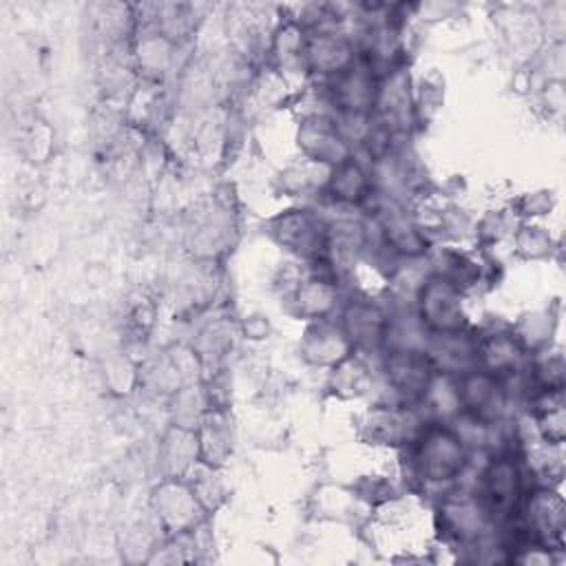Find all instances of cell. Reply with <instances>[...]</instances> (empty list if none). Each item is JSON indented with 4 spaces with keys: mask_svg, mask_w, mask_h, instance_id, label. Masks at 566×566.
Masks as SVG:
<instances>
[{
    "mask_svg": "<svg viewBox=\"0 0 566 566\" xmlns=\"http://www.w3.org/2000/svg\"><path fill=\"white\" fill-rule=\"evenodd\" d=\"M416 464L424 480L444 482L455 478L464 467L462 440L444 427H433L424 431L418 438Z\"/></svg>",
    "mask_w": 566,
    "mask_h": 566,
    "instance_id": "obj_1",
    "label": "cell"
},
{
    "mask_svg": "<svg viewBox=\"0 0 566 566\" xmlns=\"http://www.w3.org/2000/svg\"><path fill=\"white\" fill-rule=\"evenodd\" d=\"M420 316L433 332L462 327V307L458 287L444 279H433L420 290Z\"/></svg>",
    "mask_w": 566,
    "mask_h": 566,
    "instance_id": "obj_2",
    "label": "cell"
},
{
    "mask_svg": "<svg viewBox=\"0 0 566 566\" xmlns=\"http://www.w3.org/2000/svg\"><path fill=\"white\" fill-rule=\"evenodd\" d=\"M387 378L394 389L407 396H422L433 378V365L427 352L402 347L387 358Z\"/></svg>",
    "mask_w": 566,
    "mask_h": 566,
    "instance_id": "obj_3",
    "label": "cell"
},
{
    "mask_svg": "<svg viewBox=\"0 0 566 566\" xmlns=\"http://www.w3.org/2000/svg\"><path fill=\"white\" fill-rule=\"evenodd\" d=\"M458 396L460 407L482 422L495 418L504 405V394L489 371L467 374L462 382H458Z\"/></svg>",
    "mask_w": 566,
    "mask_h": 566,
    "instance_id": "obj_4",
    "label": "cell"
},
{
    "mask_svg": "<svg viewBox=\"0 0 566 566\" xmlns=\"http://www.w3.org/2000/svg\"><path fill=\"white\" fill-rule=\"evenodd\" d=\"M528 531L544 546H562L564 542V504L557 493L537 491L528 500Z\"/></svg>",
    "mask_w": 566,
    "mask_h": 566,
    "instance_id": "obj_5",
    "label": "cell"
},
{
    "mask_svg": "<svg viewBox=\"0 0 566 566\" xmlns=\"http://www.w3.org/2000/svg\"><path fill=\"white\" fill-rule=\"evenodd\" d=\"M520 495V473L509 460L493 462L484 473V497L493 515L506 513Z\"/></svg>",
    "mask_w": 566,
    "mask_h": 566,
    "instance_id": "obj_6",
    "label": "cell"
},
{
    "mask_svg": "<svg viewBox=\"0 0 566 566\" xmlns=\"http://www.w3.org/2000/svg\"><path fill=\"white\" fill-rule=\"evenodd\" d=\"M387 321L385 314L367 303H356L345 314V336L352 345L376 347L385 340Z\"/></svg>",
    "mask_w": 566,
    "mask_h": 566,
    "instance_id": "obj_7",
    "label": "cell"
},
{
    "mask_svg": "<svg viewBox=\"0 0 566 566\" xmlns=\"http://www.w3.org/2000/svg\"><path fill=\"white\" fill-rule=\"evenodd\" d=\"M281 241L292 245V250L301 254H316L321 248L327 245V232L321 228V223L310 217L307 212L287 214L281 219Z\"/></svg>",
    "mask_w": 566,
    "mask_h": 566,
    "instance_id": "obj_8",
    "label": "cell"
},
{
    "mask_svg": "<svg viewBox=\"0 0 566 566\" xmlns=\"http://www.w3.org/2000/svg\"><path fill=\"white\" fill-rule=\"evenodd\" d=\"M365 190H367V175L360 170V166L352 161L338 164V170L332 179L334 197L345 201H358L360 197H365Z\"/></svg>",
    "mask_w": 566,
    "mask_h": 566,
    "instance_id": "obj_9",
    "label": "cell"
}]
</instances>
